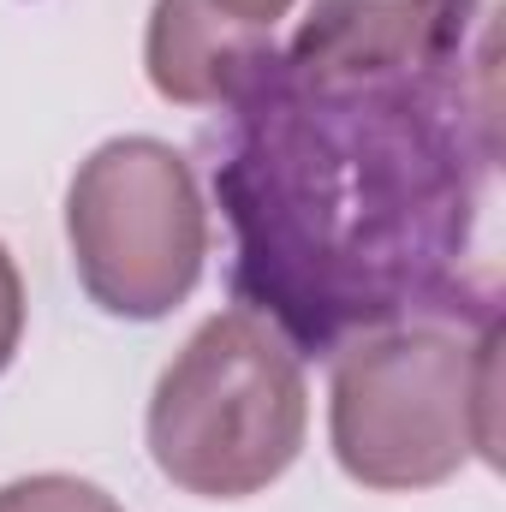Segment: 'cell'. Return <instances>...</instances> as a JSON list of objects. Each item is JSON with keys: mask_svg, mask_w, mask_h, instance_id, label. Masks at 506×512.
I'll list each match as a JSON object with an SVG mask.
<instances>
[{"mask_svg": "<svg viewBox=\"0 0 506 512\" xmlns=\"http://www.w3.org/2000/svg\"><path fill=\"white\" fill-rule=\"evenodd\" d=\"M18 334H24V280H18V262L0 245V370L18 352Z\"/></svg>", "mask_w": 506, "mask_h": 512, "instance_id": "7", "label": "cell"}, {"mask_svg": "<svg viewBox=\"0 0 506 512\" xmlns=\"http://www.w3.org/2000/svg\"><path fill=\"white\" fill-rule=\"evenodd\" d=\"M495 60V0H316L203 131L239 310L316 358L495 322L471 274L501 161Z\"/></svg>", "mask_w": 506, "mask_h": 512, "instance_id": "1", "label": "cell"}, {"mask_svg": "<svg viewBox=\"0 0 506 512\" xmlns=\"http://www.w3.org/2000/svg\"><path fill=\"white\" fill-rule=\"evenodd\" d=\"M304 423L310 393L298 352L262 316L221 310L161 370L149 399V453L185 495L245 501L298 459Z\"/></svg>", "mask_w": 506, "mask_h": 512, "instance_id": "3", "label": "cell"}, {"mask_svg": "<svg viewBox=\"0 0 506 512\" xmlns=\"http://www.w3.org/2000/svg\"><path fill=\"white\" fill-rule=\"evenodd\" d=\"M0 512H126L114 495H102L96 483H84V477H60V471H48V477H18V483H6L0 489Z\"/></svg>", "mask_w": 506, "mask_h": 512, "instance_id": "6", "label": "cell"}, {"mask_svg": "<svg viewBox=\"0 0 506 512\" xmlns=\"http://www.w3.org/2000/svg\"><path fill=\"white\" fill-rule=\"evenodd\" d=\"M209 12H221L227 24H239V30H262V36H274V18H286L298 0H203Z\"/></svg>", "mask_w": 506, "mask_h": 512, "instance_id": "8", "label": "cell"}, {"mask_svg": "<svg viewBox=\"0 0 506 512\" xmlns=\"http://www.w3.org/2000/svg\"><path fill=\"white\" fill-rule=\"evenodd\" d=\"M268 48H274V36L227 24L203 0H155L143 66H149V84L167 102H179V108H221L268 60Z\"/></svg>", "mask_w": 506, "mask_h": 512, "instance_id": "5", "label": "cell"}, {"mask_svg": "<svg viewBox=\"0 0 506 512\" xmlns=\"http://www.w3.org/2000/svg\"><path fill=\"white\" fill-rule=\"evenodd\" d=\"M501 322L483 328H387L334 352L328 429L352 483L411 495L459 477L471 453L501 465L495 429Z\"/></svg>", "mask_w": 506, "mask_h": 512, "instance_id": "2", "label": "cell"}, {"mask_svg": "<svg viewBox=\"0 0 506 512\" xmlns=\"http://www.w3.org/2000/svg\"><path fill=\"white\" fill-rule=\"evenodd\" d=\"M66 239L84 292L126 322H155L191 298L209 256V209L191 161L161 137L102 143L66 191Z\"/></svg>", "mask_w": 506, "mask_h": 512, "instance_id": "4", "label": "cell"}]
</instances>
